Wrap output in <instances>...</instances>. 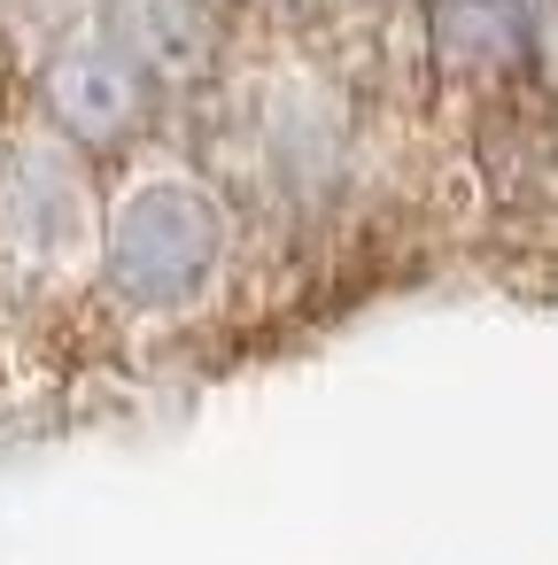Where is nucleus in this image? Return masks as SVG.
Masks as SVG:
<instances>
[{
    "instance_id": "obj_3",
    "label": "nucleus",
    "mask_w": 558,
    "mask_h": 565,
    "mask_svg": "<svg viewBox=\"0 0 558 565\" xmlns=\"http://www.w3.org/2000/svg\"><path fill=\"white\" fill-rule=\"evenodd\" d=\"M55 109L63 125H78L86 140H109L140 117V78L117 63V55H71L55 71Z\"/></svg>"
},
{
    "instance_id": "obj_2",
    "label": "nucleus",
    "mask_w": 558,
    "mask_h": 565,
    "mask_svg": "<svg viewBox=\"0 0 558 565\" xmlns=\"http://www.w3.org/2000/svg\"><path fill=\"white\" fill-rule=\"evenodd\" d=\"M550 0H434V47L450 71H512L535 55Z\"/></svg>"
},
{
    "instance_id": "obj_4",
    "label": "nucleus",
    "mask_w": 558,
    "mask_h": 565,
    "mask_svg": "<svg viewBox=\"0 0 558 565\" xmlns=\"http://www.w3.org/2000/svg\"><path fill=\"white\" fill-rule=\"evenodd\" d=\"M133 32H140V55L148 63H171V71L202 63V47H210V32H202V17L187 9V0H140Z\"/></svg>"
},
{
    "instance_id": "obj_1",
    "label": "nucleus",
    "mask_w": 558,
    "mask_h": 565,
    "mask_svg": "<svg viewBox=\"0 0 558 565\" xmlns=\"http://www.w3.org/2000/svg\"><path fill=\"white\" fill-rule=\"evenodd\" d=\"M218 264V210L179 186V179H156L148 194L125 202L117 217V241H109V279L125 302L140 310H171L187 302Z\"/></svg>"
}]
</instances>
